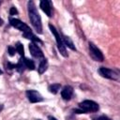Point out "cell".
<instances>
[{
  "label": "cell",
  "mask_w": 120,
  "mask_h": 120,
  "mask_svg": "<svg viewBox=\"0 0 120 120\" xmlns=\"http://www.w3.org/2000/svg\"><path fill=\"white\" fill-rule=\"evenodd\" d=\"M27 7H28V16H29V19H30V22H31L32 25L34 26L35 30L38 34H41L42 33L41 19H40V16L38 14V10H37L35 3L33 1H28Z\"/></svg>",
  "instance_id": "obj_1"
},
{
  "label": "cell",
  "mask_w": 120,
  "mask_h": 120,
  "mask_svg": "<svg viewBox=\"0 0 120 120\" xmlns=\"http://www.w3.org/2000/svg\"><path fill=\"white\" fill-rule=\"evenodd\" d=\"M99 106L97 102L93 100H83L79 103V109H76L74 112L75 113H87V112H98Z\"/></svg>",
  "instance_id": "obj_2"
},
{
  "label": "cell",
  "mask_w": 120,
  "mask_h": 120,
  "mask_svg": "<svg viewBox=\"0 0 120 120\" xmlns=\"http://www.w3.org/2000/svg\"><path fill=\"white\" fill-rule=\"evenodd\" d=\"M49 28H50L51 32L52 33V35H53L54 38H55V40H56V43H57V47H58V50H59L60 53H61L64 57H68V52H67V51H66V47H65V45H64V43H63V41H62V38H61L60 34L58 33V31L56 30V28H55L52 23L49 24Z\"/></svg>",
  "instance_id": "obj_3"
},
{
  "label": "cell",
  "mask_w": 120,
  "mask_h": 120,
  "mask_svg": "<svg viewBox=\"0 0 120 120\" xmlns=\"http://www.w3.org/2000/svg\"><path fill=\"white\" fill-rule=\"evenodd\" d=\"M98 72H99V74L102 77L107 78V79H110V80L116 81L119 78V75H118V73L116 71H114V70H112L111 68H104V67L99 68Z\"/></svg>",
  "instance_id": "obj_4"
},
{
  "label": "cell",
  "mask_w": 120,
  "mask_h": 120,
  "mask_svg": "<svg viewBox=\"0 0 120 120\" xmlns=\"http://www.w3.org/2000/svg\"><path fill=\"white\" fill-rule=\"evenodd\" d=\"M9 23H10L13 27H15V28L19 29L20 31H22V33H26V32L32 31V30H31V28H30L26 23H24L23 22L20 21L19 19L10 18V19H9Z\"/></svg>",
  "instance_id": "obj_5"
},
{
  "label": "cell",
  "mask_w": 120,
  "mask_h": 120,
  "mask_svg": "<svg viewBox=\"0 0 120 120\" xmlns=\"http://www.w3.org/2000/svg\"><path fill=\"white\" fill-rule=\"evenodd\" d=\"M89 52H90V54L92 56V58L96 61H103L104 59V56H103V53L101 52V51L92 42H89Z\"/></svg>",
  "instance_id": "obj_6"
},
{
  "label": "cell",
  "mask_w": 120,
  "mask_h": 120,
  "mask_svg": "<svg viewBox=\"0 0 120 120\" xmlns=\"http://www.w3.org/2000/svg\"><path fill=\"white\" fill-rule=\"evenodd\" d=\"M26 97H27L28 100L32 103H37V102H40L43 100L42 96L36 90H27Z\"/></svg>",
  "instance_id": "obj_7"
},
{
  "label": "cell",
  "mask_w": 120,
  "mask_h": 120,
  "mask_svg": "<svg viewBox=\"0 0 120 120\" xmlns=\"http://www.w3.org/2000/svg\"><path fill=\"white\" fill-rule=\"evenodd\" d=\"M29 51H30L31 54H32L34 57H36V58H38V59H43V58H44V55H43L42 51L40 50V48H39L36 43L31 42V43L29 44Z\"/></svg>",
  "instance_id": "obj_8"
},
{
  "label": "cell",
  "mask_w": 120,
  "mask_h": 120,
  "mask_svg": "<svg viewBox=\"0 0 120 120\" xmlns=\"http://www.w3.org/2000/svg\"><path fill=\"white\" fill-rule=\"evenodd\" d=\"M39 6H40V8L48 17H52V2L51 1L42 0L40 1Z\"/></svg>",
  "instance_id": "obj_9"
},
{
  "label": "cell",
  "mask_w": 120,
  "mask_h": 120,
  "mask_svg": "<svg viewBox=\"0 0 120 120\" xmlns=\"http://www.w3.org/2000/svg\"><path fill=\"white\" fill-rule=\"evenodd\" d=\"M73 95V88L70 85H66L61 90V97L65 100H69Z\"/></svg>",
  "instance_id": "obj_10"
},
{
  "label": "cell",
  "mask_w": 120,
  "mask_h": 120,
  "mask_svg": "<svg viewBox=\"0 0 120 120\" xmlns=\"http://www.w3.org/2000/svg\"><path fill=\"white\" fill-rule=\"evenodd\" d=\"M22 35H23V37H24L25 38L30 39L32 42H34V43H36V44H37V43L42 44V41H41L38 38H37L36 35H34L32 31H29V32H26V33H22Z\"/></svg>",
  "instance_id": "obj_11"
},
{
  "label": "cell",
  "mask_w": 120,
  "mask_h": 120,
  "mask_svg": "<svg viewBox=\"0 0 120 120\" xmlns=\"http://www.w3.org/2000/svg\"><path fill=\"white\" fill-rule=\"evenodd\" d=\"M62 41H63V43H64L65 46L68 47V48L71 49L72 51H76V47H75L73 41L71 40V38H70L69 37H68V36H64V35H63V36H62Z\"/></svg>",
  "instance_id": "obj_12"
},
{
  "label": "cell",
  "mask_w": 120,
  "mask_h": 120,
  "mask_svg": "<svg viewBox=\"0 0 120 120\" xmlns=\"http://www.w3.org/2000/svg\"><path fill=\"white\" fill-rule=\"evenodd\" d=\"M47 68H48V61H47V59H46V58L41 59V60H40V63H39V66H38V73H39V74L44 73V72L46 71Z\"/></svg>",
  "instance_id": "obj_13"
},
{
  "label": "cell",
  "mask_w": 120,
  "mask_h": 120,
  "mask_svg": "<svg viewBox=\"0 0 120 120\" xmlns=\"http://www.w3.org/2000/svg\"><path fill=\"white\" fill-rule=\"evenodd\" d=\"M22 60H23V63H24V66L26 68L30 69V70H33L35 69V63L33 60L29 59V58H26V57H22Z\"/></svg>",
  "instance_id": "obj_14"
},
{
  "label": "cell",
  "mask_w": 120,
  "mask_h": 120,
  "mask_svg": "<svg viewBox=\"0 0 120 120\" xmlns=\"http://www.w3.org/2000/svg\"><path fill=\"white\" fill-rule=\"evenodd\" d=\"M60 87H61V85H60V83H52V84H51L50 86H49V91H50V93H52V94H56L59 90H60Z\"/></svg>",
  "instance_id": "obj_15"
},
{
  "label": "cell",
  "mask_w": 120,
  "mask_h": 120,
  "mask_svg": "<svg viewBox=\"0 0 120 120\" xmlns=\"http://www.w3.org/2000/svg\"><path fill=\"white\" fill-rule=\"evenodd\" d=\"M16 70L18 71V72H20V73H22V72H23V70L25 69V66H24V63H23V60H22V58H21L20 60H19V62L16 64Z\"/></svg>",
  "instance_id": "obj_16"
},
{
  "label": "cell",
  "mask_w": 120,
  "mask_h": 120,
  "mask_svg": "<svg viewBox=\"0 0 120 120\" xmlns=\"http://www.w3.org/2000/svg\"><path fill=\"white\" fill-rule=\"evenodd\" d=\"M15 50H16V52L21 56L23 57V55H24V49H23V46H22V44L21 42H17V44L15 45Z\"/></svg>",
  "instance_id": "obj_17"
},
{
  "label": "cell",
  "mask_w": 120,
  "mask_h": 120,
  "mask_svg": "<svg viewBox=\"0 0 120 120\" xmlns=\"http://www.w3.org/2000/svg\"><path fill=\"white\" fill-rule=\"evenodd\" d=\"M8 54H9L10 56H13V55L15 54V52H16L15 48H14V47H12V46H8Z\"/></svg>",
  "instance_id": "obj_18"
},
{
  "label": "cell",
  "mask_w": 120,
  "mask_h": 120,
  "mask_svg": "<svg viewBox=\"0 0 120 120\" xmlns=\"http://www.w3.org/2000/svg\"><path fill=\"white\" fill-rule=\"evenodd\" d=\"M9 14L12 16V15H16V14H18V10H17V8H15V7H11L10 8V9H9Z\"/></svg>",
  "instance_id": "obj_19"
},
{
  "label": "cell",
  "mask_w": 120,
  "mask_h": 120,
  "mask_svg": "<svg viewBox=\"0 0 120 120\" xmlns=\"http://www.w3.org/2000/svg\"><path fill=\"white\" fill-rule=\"evenodd\" d=\"M96 120H110V118L106 115H100L99 117H98Z\"/></svg>",
  "instance_id": "obj_20"
},
{
  "label": "cell",
  "mask_w": 120,
  "mask_h": 120,
  "mask_svg": "<svg viewBox=\"0 0 120 120\" xmlns=\"http://www.w3.org/2000/svg\"><path fill=\"white\" fill-rule=\"evenodd\" d=\"M8 68H9V69H12V68H16V65L15 64H11V63H8Z\"/></svg>",
  "instance_id": "obj_21"
},
{
  "label": "cell",
  "mask_w": 120,
  "mask_h": 120,
  "mask_svg": "<svg viewBox=\"0 0 120 120\" xmlns=\"http://www.w3.org/2000/svg\"><path fill=\"white\" fill-rule=\"evenodd\" d=\"M48 119H49V120H57L55 117H53V116H52V115H49V116H48Z\"/></svg>",
  "instance_id": "obj_22"
},
{
  "label": "cell",
  "mask_w": 120,
  "mask_h": 120,
  "mask_svg": "<svg viewBox=\"0 0 120 120\" xmlns=\"http://www.w3.org/2000/svg\"><path fill=\"white\" fill-rule=\"evenodd\" d=\"M3 22H3V20L0 18V26H1V25H3Z\"/></svg>",
  "instance_id": "obj_23"
},
{
  "label": "cell",
  "mask_w": 120,
  "mask_h": 120,
  "mask_svg": "<svg viewBox=\"0 0 120 120\" xmlns=\"http://www.w3.org/2000/svg\"><path fill=\"white\" fill-rule=\"evenodd\" d=\"M2 109H3V105H1V104H0V112H1V110H2Z\"/></svg>",
  "instance_id": "obj_24"
},
{
  "label": "cell",
  "mask_w": 120,
  "mask_h": 120,
  "mask_svg": "<svg viewBox=\"0 0 120 120\" xmlns=\"http://www.w3.org/2000/svg\"><path fill=\"white\" fill-rule=\"evenodd\" d=\"M2 74H3V71H2V69L0 68V75H2Z\"/></svg>",
  "instance_id": "obj_25"
},
{
  "label": "cell",
  "mask_w": 120,
  "mask_h": 120,
  "mask_svg": "<svg viewBox=\"0 0 120 120\" xmlns=\"http://www.w3.org/2000/svg\"><path fill=\"white\" fill-rule=\"evenodd\" d=\"M38 120H40V119H38Z\"/></svg>",
  "instance_id": "obj_26"
}]
</instances>
